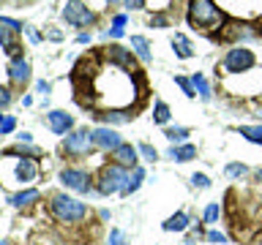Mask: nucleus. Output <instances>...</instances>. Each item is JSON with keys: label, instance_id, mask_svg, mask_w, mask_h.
Here are the masks:
<instances>
[{"label": "nucleus", "instance_id": "nucleus-1", "mask_svg": "<svg viewBox=\"0 0 262 245\" xmlns=\"http://www.w3.org/2000/svg\"><path fill=\"white\" fill-rule=\"evenodd\" d=\"M6 161L11 163V172H0L6 185H30L38 177V163L33 158H25V155L19 158V155L6 153Z\"/></svg>", "mask_w": 262, "mask_h": 245}, {"label": "nucleus", "instance_id": "nucleus-2", "mask_svg": "<svg viewBox=\"0 0 262 245\" xmlns=\"http://www.w3.org/2000/svg\"><path fill=\"white\" fill-rule=\"evenodd\" d=\"M188 22L194 28L213 30L224 22V14H221V8L213 0H188Z\"/></svg>", "mask_w": 262, "mask_h": 245}, {"label": "nucleus", "instance_id": "nucleus-3", "mask_svg": "<svg viewBox=\"0 0 262 245\" xmlns=\"http://www.w3.org/2000/svg\"><path fill=\"white\" fill-rule=\"evenodd\" d=\"M49 207H52V215L60 220V224H77L88 215V207L82 204L79 199H71V196L66 193H55L52 202H49Z\"/></svg>", "mask_w": 262, "mask_h": 245}, {"label": "nucleus", "instance_id": "nucleus-4", "mask_svg": "<svg viewBox=\"0 0 262 245\" xmlns=\"http://www.w3.org/2000/svg\"><path fill=\"white\" fill-rule=\"evenodd\" d=\"M93 131L88 128H77L71 134H66V142H63V150L66 155H74V158H82V155H90L93 150Z\"/></svg>", "mask_w": 262, "mask_h": 245}, {"label": "nucleus", "instance_id": "nucleus-5", "mask_svg": "<svg viewBox=\"0 0 262 245\" xmlns=\"http://www.w3.org/2000/svg\"><path fill=\"white\" fill-rule=\"evenodd\" d=\"M126 180H128V175H126V169H123V166H118V163L104 166L101 175H98V193H104V196L118 193V191H123Z\"/></svg>", "mask_w": 262, "mask_h": 245}, {"label": "nucleus", "instance_id": "nucleus-6", "mask_svg": "<svg viewBox=\"0 0 262 245\" xmlns=\"http://www.w3.org/2000/svg\"><path fill=\"white\" fill-rule=\"evenodd\" d=\"M63 19L74 24V28H88V24H93V11H90L88 6H82L79 0H71V3H66L63 8Z\"/></svg>", "mask_w": 262, "mask_h": 245}, {"label": "nucleus", "instance_id": "nucleus-7", "mask_svg": "<svg viewBox=\"0 0 262 245\" xmlns=\"http://www.w3.org/2000/svg\"><path fill=\"white\" fill-rule=\"evenodd\" d=\"M254 65V55H251V49H243V46H237V49H229L227 57H224V68L229 74H241V71H249Z\"/></svg>", "mask_w": 262, "mask_h": 245}, {"label": "nucleus", "instance_id": "nucleus-8", "mask_svg": "<svg viewBox=\"0 0 262 245\" xmlns=\"http://www.w3.org/2000/svg\"><path fill=\"white\" fill-rule=\"evenodd\" d=\"M104 57H106V60H110L112 65H118V68L137 71V68H134V55H131L128 49H123L120 44H110V46H104Z\"/></svg>", "mask_w": 262, "mask_h": 245}, {"label": "nucleus", "instance_id": "nucleus-9", "mask_svg": "<svg viewBox=\"0 0 262 245\" xmlns=\"http://www.w3.org/2000/svg\"><path fill=\"white\" fill-rule=\"evenodd\" d=\"M60 183L66 188H71V191H77V193H90V177L79 169H63Z\"/></svg>", "mask_w": 262, "mask_h": 245}, {"label": "nucleus", "instance_id": "nucleus-10", "mask_svg": "<svg viewBox=\"0 0 262 245\" xmlns=\"http://www.w3.org/2000/svg\"><path fill=\"white\" fill-rule=\"evenodd\" d=\"M93 144L101 147V150H118V147L123 144V139H120V134L115 128L101 126V128L93 131Z\"/></svg>", "mask_w": 262, "mask_h": 245}, {"label": "nucleus", "instance_id": "nucleus-11", "mask_svg": "<svg viewBox=\"0 0 262 245\" xmlns=\"http://www.w3.org/2000/svg\"><path fill=\"white\" fill-rule=\"evenodd\" d=\"M47 122H49V128H52L55 134H69V131L74 128V117H71V114H66V112H60V109L49 112Z\"/></svg>", "mask_w": 262, "mask_h": 245}, {"label": "nucleus", "instance_id": "nucleus-12", "mask_svg": "<svg viewBox=\"0 0 262 245\" xmlns=\"http://www.w3.org/2000/svg\"><path fill=\"white\" fill-rule=\"evenodd\" d=\"M112 158L123 169H137V150L131 144H120L118 150H112Z\"/></svg>", "mask_w": 262, "mask_h": 245}, {"label": "nucleus", "instance_id": "nucleus-13", "mask_svg": "<svg viewBox=\"0 0 262 245\" xmlns=\"http://www.w3.org/2000/svg\"><path fill=\"white\" fill-rule=\"evenodd\" d=\"M8 77H11L14 85H25L30 79V65L22 60V57H14L11 65H8Z\"/></svg>", "mask_w": 262, "mask_h": 245}, {"label": "nucleus", "instance_id": "nucleus-14", "mask_svg": "<svg viewBox=\"0 0 262 245\" xmlns=\"http://www.w3.org/2000/svg\"><path fill=\"white\" fill-rule=\"evenodd\" d=\"M254 36H257V30H254L251 24H237V22H232V24H227V30H224V38H229V41H235V38L249 41V38H254Z\"/></svg>", "mask_w": 262, "mask_h": 245}, {"label": "nucleus", "instance_id": "nucleus-15", "mask_svg": "<svg viewBox=\"0 0 262 245\" xmlns=\"http://www.w3.org/2000/svg\"><path fill=\"white\" fill-rule=\"evenodd\" d=\"M194 155H196V147H194V144H183V147H169L167 158H172V161H180V163H186V161H191Z\"/></svg>", "mask_w": 262, "mask_h": 245}, {"label": "nucleus", "instance_id": "nucleus-16", "mask_svg": "<svg viewBox=\"0 0 262 245\" xmlns=\"http://www.w3.org/2000/svg\"><path fill=\"white\" fill-rule=\"evenodd\" d=\"M8 202H11L14 207H30L33 202H38V191H36V188H28V191H19V193H14Z\"/></svg>", "mask_w": 262, "mask_h": 245}, {"label": "nucleus", "instance_id": "nucleus-17", "mask_svg": "<svg viewBox=\"0 0 262 245\" xmlns=\"http://www.w3.org/2000/svg\"><path fill=\"white\" fill-rule=\"evenodd\" d=\"M172 46H175V55L178 57H183V60H188V57H194V46H191V41H188L186 36H178L172 38Z\"/></svg>", "mask_w": 262, "mask_h": 245}, {"label": "nucleus", "instance_id": "nucleus-18", "mask_svg": "<svg viewBox=\"0 0 262 245\" xmlns=\"http://www.w3.org/2000/svg\"><path fill=\"white\" fill-rule=\"evenodd\" d=\"M131 46H134V55H137L142 63H150V60H153L150 46H147V41H145L142 36H131Z\"/></svg>", "mask_w": 262, "mask_h": 245}, {"label": "nucleus", "instance_id": "nucleus-19", "mask_svg": "<svg viewBox=\"0 0 262 245\" xmlns=\"http://www.w3.org/2000/svg\"><path fill=\"white\" fill-rule=\"evenodd\" d=\"M186 226H188V215H186V212H175L172 218L164 220V232H183Z\"/></svg>", "mask_w": 262, "mask_h": 245}, {"label": "nucleus", "instance_id": "nucleus-20", "mask_svg": "<svg viewBox=\"0 0 262 245\" xmlns=\"http://www.w3.org/2000/svg\"><path fill=\"white\" fill-rule=\"evenodd\" d=\"M142 180H145V169H139V166H137L134 172H131V177L126 180V185H123V191H120V193H123V196H128V193H134V191H137V188H139V185H142Z\"/></svg>", "mask_w": 262, "mask_h": 245}, {"label": "nucleus", "instance_id": "nucleus-21", "mask_svg": "<svg viewBox=\"0 0 262 245\" xmlns=\"http://www.w3.org/2000/svg\"><path fill=\"white\" fill-rule=\"evenodd\" d=\"M191 85H194L196 93H200L202 101H210V87H208V79H205L202 74H194V77H191Z\"/></svg>", "mask_w": 262, "mask_h": 245}, {"label": "nucleus", "instance_id": "nucleus-22", "mask_svg": "<svg viewBox=\"0 0 262 245\" xmlns=\"http://www.w3.org/2000/svg\"><path fill=\"white\" fill-rule=\"evenodd\" d=\"M237 134L246 136L249 142H259L262 144V126H241V128H237Z\"/></svg>", "mask_w": 262, "mask_h": 245}, {"label": "nucleus", "instance_id": "nucleus-23", "mask_svg": "<svg viewBox=\"0 0 262 245\" xmlns=\"http://www.w3.org/2000/svg\"><path fill=\"white\" fill-rule=\"evenodd\" d=\"M96 117H101V120H106V122H128L131 117H134V114H123V112H110V109H106V112H101V114H96Z\"/></svg>", "mask_w": 262, "mask_h": 245}, {"label": "nucleus", "instance_id": "nucleus-24", "mask_svg": "<svg viewBox=\"0 0 262 245\" xmlns=\"http://www.w3.org/2000/svg\"><path fill=\"white\" fill-rule=\"evenodd\" d=\"M164 136H167L169 142H183V139L188 136V131H186L183 126H175V128H167V131H164Z\"/></svg>", "mask_w": 262, "mask_h": 245}, {"label": "nucleus", "instance_id": "nucleus-25", "mask_svg": "<svg viewBox=\"0 0 262 245\" xmlns=\"http://www.w3.org/2000/svg\"><path fill=\"white\" fill-rule=\"evenodd\" d=\"M153 117H156V122H161V126H164V122L169 120V106L159 101V104H156V109H153Z\"/></svg>", "mask_w": 262, "mask_h": 245}, {"label": "nucleus", "instance_id": "nucleus-26", "mask_svg": "<svg viewBox=\"0 0 262 245\" xmlns=\"http://www.w3.org/2000/svg\"><path fill=\"white\" fill-rule=\"evenodd\" d=\"M175 82L180 85V90L188 95V98H194L196 95V90H194V85H191V79H186V77H175Z\"/></svg>", "mask_w": 262, "mask_h": 245}, {"label": "nucleus", "instance_id": "nucleus-27", "mask_svg": "<svg viewBox=\"0 0 262 245\" xmlns=\"http://www.w3.org/2000/svg\"><path fill=\"white\" fill-rule=\"evenodd\" d=\"M246 172H249V169H246L243 163H229V166H227V175L229 177H243Z\"/></svg>", "mask_w": 262, "mask_h": 245}, {"label": "nucleus", "instance_id": "nucleus-28", "mask_svg": "<svg viewBox=\"0 0 262 245\" xmlns=\"http://www.w3.org/2000/svg\"><path fill=\"white\" fill-rule=\"evenodd\" d=\"M8 33H11V30H8V28H6V24H3V22H0V44H3L6 49H8V46H11V44H14V41H11V36H8Z\"/></svg>", "mask_w": 262, "mask_h": 245}, {"label": "nucleus", "instance_id": "nucleus-29", "mask_svg": "<svg viewBox=\"0 0 262 245\" xmlns=\"http://www.w3.org/2000/svg\"><path fill=\"white\" fill-rule=\"evenodd\" d=\"M14 126H16V120L11 117V114H8V117H3V122H0V134H11Z\"/></svg>", "mask_w": 262, "mask_h": 245}, {"label": "nucleus", "instance_id": "nucleus-30", "mask_svg": "<svg viewBox=\"0 0 262 245\" xmlns=\"http://www.w3.org/2000/svg\"><path fill=\"white\" fill-rule=\"evenodd\" d=\"M139 153L145 155V161H156V155H159L156 147H150V144H139Z\"/></svg>", "mask_w": 262, "mask_h": 245}, {"label": "nucleus", "instance_id": "nucleus-31", "mask_svg": "<svg viewBox=\"0 0 262 245\" xmlns=\"http://www.w3.org/2000/svg\"><path fill=\"white\" fill-rule=\"evenodd\" d=\"M123 240H126V237H123L120 229H112V232H110V242H106V245H123Z\"/></svg>", "mask_w": 262, "mask_h": 245}, {"label": "nucleus", "instance_id": "nucleus-32", "mask_svg": "<svg viewBox=\"0 0 262 245\" xmlns=\"http://www.w3.org/2000/svg\"><path fill=\"white\" fill-rule=\"evenodd\" d=\"M150 24H153V28H167L169 19H167L164 14H153V16H150Z\"/></svg>", "mask_w": 262, "mask_h": 245}, {"label": "nucleus", "instance_id": "nucleus-33", "mask_svg": "<svg viewBox=\"0 0 262 245\" xmlns=\"http://www.w3.org/2000/svg\"><path fill=\"white\" fill-rule=\"evenodd\" d=\"M216 218H219V204H210V207L205 210V220H208V224H213Z\"/></svg>", "mask_w": 262, "mask_h": 245}, {"label": "nucleus", "instance_id": "nucleus-34", "mask_svg": "<svg viewBox=\"0 0 262 245\" xmlns=\"http://www.w3.org/2000/svg\"><path fill=\"white\" fill-rule=\"evenodd\" d=\"M208 242H227V237L221 232H216V229H210V232H208Z\"/></svg>", "mask_w": 262, "mask_h": 245}, {"label": "nucleus", "instance_id": "nucleus-35", "mask_svg": "<svg viewBox=\"0 0 262 245\" xmlns=\"http://www.w3.org/2000/svg\"><path fill=\"white\" fill-rule=\"evenodd\" d=\"M191 183H194V185H200V188H208V185H210V180L205 177V175H194V177H191Z\"/></svg>", "mask_w": 262, "mask_h": 245}, {"label": "nucleus", "instance_id": "nucleus-36", "mask_svg": "<svg viewBox=\"0 0 262 245\" xmlns=\"http://www.w3.org/2000/svg\"><path fill=\"white\" fill-rule=\"evenodd\" d=\"M11 101V93H8V87H0V106H6Z\"/></svg>", "mask_w": 262, "mask_h": 245}, {"label": "nucleus", "instance_id": "nucleus-37", "mask_svg": "<svg viewBox=\"0 0 262 245\" xmlns=\"http://www.w3.org/2000/svg\"><path fill=\"white\" fill-rule=\"evenodd\" d=\"M128 8H145V0H123Z\"/></svg>", "mask_w": 262, "mask_h": 245}, {"label": "nucleus", "instance_id": "nucleus-38", "mask_svg": "<svg viewBox=\"0 0 262 245\" xmlns=\"http://www.w3.org/2000/svg\"><path fill=\"white\" fill-rule=\"evenodd\" d=\"M106 36H112V38H120V36H123V28H112L110 33H106Z\"/></svg>", "mask_w": 262, "mask_h": 245}, {"label": "nucleus", "instance_id": "nucleus-39", "mask_svg": "<svg viewBox=\"0 0 262 245\" xmlns=\"http://www.w3.org/2000/svg\"><path fill=\"white\" fill-rule=\"evenodd\" d=\"M123 24H126V16L118 14V16H115V28H123Z\"/></svg>", "mask_w": 262, "mask_h": 245}, {"label": "nucleus", "instance_id": "nucleus-40", "mask_svg": "<svg viewBox=\"0 0 262 245\" xmlns=\"http://www.w3.org/2000/svg\"><path fill=\"white\" fill-rule=\"evenodd\" d=\"M36 87H38V93H44V95L49 93V85H47V82H38V85H36Z\"/></svg>", "mask_w": 262, "mask_h": 245}, {"label": "nucleus", "instance_id": "nucleus-41", "mask_svg": "<svg viewBox=\"0 0 262 245\" xmlns=\"http://www.w3.org/2000/svg\"><path fill=\"white\" fill-rule=\"evenodd\" d=\"M77 41H79V44H88V41H90V36H88V33H79V36H77Z\"/></svg>", "mask_w": 262, "mask_h": 245}, {"label": "nucleus", "instance_id": "nucleus-42", "mask_svg": "<svg viewBox=\"0 0 262 245\" xmlns=\"http://www.w3.org/2000/svg\"><path fill=\"white\" fill-rule=\"evenodd\" d=\"M30 139H33V136L28 134V131H22V134H19V142H30Z\"/></svg>", "mask_w": 262, "mask_h": 245}, {"label": "nucleus", "instance_id": "nucleus-43", "mask_svg": "<svg viewBox=\"0 0 262 245\" xmlns=\"http://www.w3.org/2000/svg\"><path fill=\"white\" fill-rule=\"evenodd\" d=\"M257 180H259V183H262V169H257Z\"/></svg>", "mask_w": 262, "mask_h": 245}, {"label": "nucleus", "instance_id": "nucleus-44", "mask_svg": "<svg viewBox=\"0 0 262 245\" xmlns=\"http://www.w3.org/2000/svg\"><path fill=\"white\" fill-rule=\"evenodd\" d=\"M0 122H3V114H0Z\"/></svg>", "mask_w": 262, "mask_h": 245}, {"label": "nucleus", "instance_id": "nucleus-45", "mask_svg": "<svg viewBox=\"0 0 262 245\" xmlns=\"http://www.w3.org/2000/svg\"><path fill=\"white\" fill-rule=\"evenodd\" d=\"M110 3H118V0H110Z\"/></svg>", "mask_w": 262, "mask_h": 245}, {"label": "nucleus", "instance_id": "nucleus-46", "mask_svg": "<svg viewBox=\"0 0 262 245\" xmlns=\"http://www.w3.org/2000/svg\"><path fill=\"white\" fill-rule=\"evenodd\" d=\"M0 245H6V242H0Z\"/></svg>", "mask_w": 262, "mask_h": 245}]
</instances>
